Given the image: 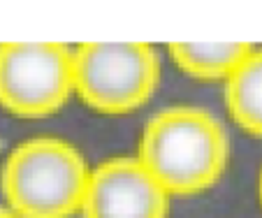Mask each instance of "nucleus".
I'll use <instances>...</instances> for the list:
<instances>
[{"label": "nucleus", "mask_w": 262, "mask_h": 218, "mask_svg": "<svg viewBox=\"0 0 262 218\" xmlns=\"http://www.w3.org/2000/svg\"><path fill=\"white\" fill-rule=\"evenodd\" d=\"M169 58L183 75L198 81H225L244 56L251 51L246 42H172Z\"/></svg>", "instance_id": "nucleus-6"}, {"label": "nucleus", "mask_w": 262, "mask_h": 218, "mask_svg": "<svg viewBox=\"0 0 262 218\" xmlns=\"http://www.w3.org/2000/svg\"><path fill=\"white\" fill-rule=\"evenodd\" d=\"M169 195L137 158H109L91 167L84 218H167Z\"/></svg>", "instance_id": "nucleus-5"}, {"label": "nucleus", "mask_w": 262, "mask_h": 218, "mask_svg": "<svg viewBox=\"0 0 262 218\" xmlns=\"http://www.w3.org/2000/svg\"><path fill=\"white\" fill-rule=\"evenodd\" d=\"M225 104L244 133L262 139V49L251 47L225 79Z\"/></svg>", "instance_id": "nucleus-7"}, {"label": "nucleus", "mask_w": 262, "mask_h": 218, "mask_svg": "<svg viewBox=\"0 0 262 218\" xmlns=\"http://www.w3.org/2000/svg\"><path fill=\"white\" fill-rule=\"evenodd\" d=\"M160 58L146 42H84L72 49V93L100 114H128L154 98Z\"/></svg>", "instance_id": "nucleus-3"}, {"label": "nucleus", "mask_w": 262, "mask_h": 218, "mask_svg": "<svg viewBox=\"0 0 262 218\" xmlns=\"http://www.w3.org/2000/svg\"><path fill=\"white\" fill-rule=\"evenodd\" d=\"M72 95V49L60 42H0V107L21 119L56 114Z\"/></svg>", "instance_id": "nucleus-4"}, {"label": "nucleus", "mask_w": 262, "mask_h": 218, "mask_svg": "<svg viewBox=\"0 0 262 218\" xmlns=\"http://www.w3.org/2000/svg\"><path fill=\"white\" fill-rule=\"evenodd\" d=\"M0 218H19L14 211H10L7 207H0Z\"/></svg>", "instance_id": "nucleus-8"}, {"label": "nucleus", "mask_w": 262, "mask_h": 218, "mask_svg": "<svg viewBox=\"0 0 262 218\" xmlns=\"http://www.w3.org/2000/svg\"><path fill=\"white\" fill-rule=\"evenodd\" d=\"M137 160L169 198H193L216 186L228 169V130L202 107H165L144 125Z\"/></svg>", "instance_id": "nucleus-1"}, {"label": "nucleus", "mask_w": 262, "mask_h": 218, "mask_svg": "<svg viewBox=\"0 0 262 218\" xmlns=\"http://www.w3.org/2000/svg\"><path fill=\"white\" fill-rule=\"evenodd\" d=\"M260 202H262V172H260Z\"/></svg>", "instance_id": "nucleus-9"}, {"label": "nucleus", "mask_w": 262, "mask_h": 218, "mask_svg": "<svg viewBox=\"0 0 262 218\" xmlns=\"http://www.w3.org/2000/svg\"><path fill=\"white\" fill-rule=\"evenodd\" d=\"M91 167L77 146L33 137L14 146L0 169L5 207L19 218H72L81 211Z\"/></svg>", "instance_id": "nucleus-2"}]
</instances>
